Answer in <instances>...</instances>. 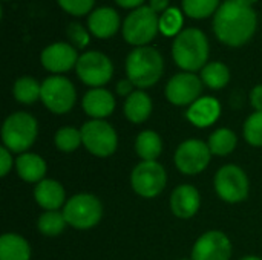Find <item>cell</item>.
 I'll use <instances>...</instances> for the list:
<instances>
[{"mask_svg": "<svg viewBox=\"0 0 262 260\" xmlns=\"http://www.w3.org/2000/svg\"><path fill=\"white\" fill-rule=\"evenodd\" d=\"M160 20L155 11L147 6L137 8L127 15L123 25L124 40L138 48L147 44L158 32Z\"/></svg>", "mask_w": 262, "mask_h": 260, "instance_id": "6", "label": "cell"}, {"mask_svg": "<svg viewBox=\"0 0 262 260\" xmlns=\"http://www.w3.org/2000/svg\"><path fill=\"white\" fill-rule=\"evenodd\" d=\"M134 83L127 78V80H121L118 84H117V92L120 93V95H123V97H129L130 93H134L135 90H134Z\"/></svg>", "mask_w": 262, "mask_h": 260, "instance_id": "37", "label": "cell"}, {"mask_svg": "<svg viewBox=\"0 0 262 260\" xmlns=\"http://www.w3.org/2000/svg\"><path fill=\"white\" fill-rule=\"evenodd\" d=\"M209 144L200 139H187L181 143L175 153V164L178 170L184 175H198L210 162Z\"/></svg>", "mask_w": 262, "mask_h": 260, "instance_id": "12", "label": "cell"}, {"mask_svg": "<svg viewBox=\"0 0 262 260\" xmlns=\"http://www.w3.org/2000/svg\"><path fill=\"white\" fill-rule=\"evenodd\" d=\"M181 260H187V259H181Z\"/></svg>", "mask_w": 262, "mask_h": 260, "instance_id": "42", "label": "cell"}, {"mask_svg": "<svg viewBox=\"0 0 262 260\" xmlns=\"http://www.w3.org/2000/svg\"><path fill=\"white\" fill-rule=\"evenodd\" d=\"M166 170L157 161H141L130 175L134 192L143 198H155L166 187Z\"/></svg>", "mask_w": 262, "mask_h": 260, "instance_id": "9", "label": "cell"}, {"mask_svg": "<svg viewBox=\"0 0 262 260\" xmlns=\"http://www.w3.org/2000/svg\"><path fill=\"white\" fill-rule=\"evenodd\" d=\"M150 112H152V101L147 93H144L143 90H135L127 97L124 103V115L130 123L140 124L146 121L150 116Z\"/></svg>", "mask_w": 262, "mask_h": 260, "instance_id": "22", "label": "cell"}, {"mask_svg": "<svg viewBox=\"0 0 262 260\" xmlns=\"http://www.w3.org/2000/svg\"><path fill=\"white\" fill-rule=\"evenodd\" d=\"M135 150L143 161H155L163 152V143L157 132L143 130L135 141Z\"/></svg>", "mask_w": 262, "mask_h": 260, "instance_id": "24", "label": "cell"}, {"mask_svg": "<svg viewBox=\"0 0 262 260\" xmlns=\"http://www.w3.org/2000/svg\"><path fill=\"white\" fill-rule=\"evenodd\" d=\"M64 219L68 225L78 228V230H88L97 225L103 215V207L98 198L89 193H80L72 196L63 208Z\"/></svg>", "mask_w": 262, "mask_h": 260, "instance_id": "5", "label": "cell"}, {"mask_svg": "<svg viewBox=\"0 0 262 260\" xmlns=\"http://www.w3.org/2000/svg\"><path fill=\"white\" fill-rule=\"evenodd\" d=\"M203 90V81L192 72L173 75L166 86V97L175 106L193 104Z\"/></svg>", "mask_w": 262, "mask_h": 260, "instance_id": "13", "label": "cell"}, {"mask_svg": "<svg viewBox=\"0 0 262 260\" xmlns=\"http://www.w3.org/2000/svg\"><path fill=\"white\" fill-rule=\"evenodd\" d=\"M81 138L83 146L92 155L100 158L111 156L118 146L115 129L103 120H92L84 123L81 127Z\"/></svg>", "mask_w": 262, "mask_h": 260, "instance_id": "7", "label": "cell"}, {"mask_svg": "<svg viewBox=\"0 0 262 260\" xmlns=\"http://www.w3.org/2000/svg\"><path fill=\"white\" fill-rule=\"evenodd\" d=\"M0 166H2V176H6L12 167V156L9 153V150L6 147L0 149Z\"/></svg>", "mask_w": 262, "mask_h": 260, "instance_id": "35", "label": "cell"}, {"mask_svg": "<svg viewBox=\"0 0 262 260\" xmlns=\"http://www.w3.org/2000/svg\"><path fill=\"white\" fill-rule=\"evenodd\" d=\"M149 8L152 11H155L157 14L158 12H164V11L169 9V0H150Z\"/></svg>", "mask_w": 262, "mask_h": 260, "instance_id": "38", "label": "cell"}, {"mask_svg": "<svg viewBox=\"0 0 262 260\" xmlns=\"http://www.w3.org/2000/svg\"><path fill=\"white\" fill-rule=\"evenodd\" d=\"M37 121L26 112H15L9 115L2 127V139L5 147L15 153H26V150L37 139Z\"/></svg>", "mask_w": 262, "mask_h": 260, "instance_id": "4", "label": "cell"}, {"mask_svg": "<svg viewBox=\"0 0 262 260\" xmlns=\"http://www.w3.org/2000/svg\"><path fill=\"white\" fill-rule=\"evenodd\" d=\"M181 25H183V17L177 8H169L160 17V31L164 35H175V34L181 32L180 31Z\"/></svg>", "mask_w": 262, "mask_h": 260, "instance_id": "32", "label": "cell"}, {"mask_svg": "<svg viewBox=\"0 0 262 260\" xmlns=\"http://www.w3.org/2000/svg\"><path fill=\"white\" fill-rule=\"evenodd\" d=\"M35 202L46 211L58 210L64 204V188L58 181L43 179L34 188Z\"/></svg>", "mask_w": 262, "mask_h": 260, "instance_id": "19", "label": "cell"}, {"mask_svg": "<svg viewBox=\"0 0 262 260\" xmlns=\"http://www.w3.org/2000/svg\"><path fill=\"white\" fill-rule=\"evenodd\" d=\"M18 176L26 182H40L46 173V162L35 153H21L15 159Z\"/></svg>", "mask_w": 262, "mask_h": 260, "instance_id": "21", "label": "cell"}, {"mask_svg": "<svg viewBox=\"0 0 262 260\" xmlns=\"http://www.w3.org/2000/svg\"><path fill=\"white\" fill-rule=\"evenodd\" d=\"M244 138L249 144L262 147V112L252 113L244 123Z\"/></svg>", "mask_w": 262, "mask_h": 260, "instance_id": "31", "label": "cell"}, {"mask_svg": "<svg viewBox=\"0 0 262 260\" xmlns=\"http://www.w3.org/2000/svg\"><path fill=\"white\" fill-rule=\"evenodd\" d=\"M75 69L80 80L94 89L106 84L114 74L112 61L104 54L97 51H89L78 57Z\"/></svg>", "mask_w": 262, "mask_h": 260, "instance_id": "11", "label": "cell"}, {"mask_svg": "<svg viewBox=\"0 0 262 260\" xmlns=\"http://www.w3.org/2000/svg\"><path fill=\"white\" fill-rule=\"evenodd\" d=\"M29 244L18 234L6 233L0 238V260H29Z\"/></svg>", "mask_w": 262, "mask_h": 260, "instance_id": "23", "label": "cell"}, {"mask_svg": "<svg viewBox=\"0 0 262 260\" xmlns=\"http://www.w3.org/2000/svg\"><path fill=\"white\" fill-rule=\"evenodd\" d=\"M241 260H262V259L256 257V256H247V257H243Z\"/></svg>", "mask_w": 262, "mask_h": 260, "instance_id": "40", "label": "cell"}, {"mask_svg": "<svg viewBox=\"0 0 262 260\" xmlns=\"http://www.w3.org/2000/svg\"><path fill=\"white\" fill-rule=\"evenodd\" d=\"M241 2H244L246 5H249V6H252V5H253V3H255L256 0H241Z\"/></svg>", "mask_w": 262, "mask_h": 260, "instance_id": "41", "label": "cell"}, {"mask_svg": "<svg viewBox=\"0 0 262 260\" xmlns=\"http://www.w3.org/2000/svg\"><path fill=\"white\" fill-rule=\"evenodd\" d=\"M89 29L98 38L112 37L120 28V17L115 9L103 6L95 9L89 17Z\"/></svg>", "mask_w": 262, "mask_h": 260, "instance_id": "20", "label": "cell"}, {"mask_svg": "<svg viewBox=\"0 0 262 260\" xmlns=\"http://www.w3.org/2000/svg\"><path fill=\"white\" fill-rule=\"evenodd\" d=\"M215 190L218 196L226 202H241L249 195V178L238 166H224L216 172Z\"/></svg>", "mask_w": 262, "mask_h": 260, "instance_id": "10", "label": "cell"}, {"mask_svg": "<svg viewBox=\"0 0 262 260\" xmlns=\"http://www.w3.org/2000/svg\"><path fill=\"white\" fill-rule=\"evenodd\" d=\"M250 103L256 112H262V84L255 86L250 93Z\"/></svg>", "mask_w": 262, "mask_h": 260, "instance_id": "36", "label": "cell"}, {"mask_svg": "<svg viewBox=\"0 0 262 260\" xmlns=\"http://www.w3.org/2000/svg\"><path fill=\"white\" fill-rule=\"evenodd\" d=\"M12 93L18 103L32 104L40 98L41 84H38L37 80H34L31 77H21L15 81V84L12 87Z\"/></svg>", "mask_w": 262, "mask_h": 260, "instance_id": "26", "label": "cell"}, {"mask_svg": "<svg viewBox=\"0 0 262 260\" xmlns=\"http://www.w3.org/2000/svg\"><path fill=\"white\" fill-rule=\"evenodd\" d=\"M232 244L223 231H207L193 245L192 260H230Z\"/></svg>", "mask_w": 262, "mask_h": 260, "instance_id": "14", "label": "cell"}, {"mask_svg": "<svg viewBox=\"0 0 262 260\" xmlns=\"http://www.w3.org/2000/svg\"><path fill=\"white\" fill-rule=\"evenodd\" d=\"M236 147V135L230 129H218L209 138V149L213 155L226 156Z\"/></svg>", "mask_w": 262, "mask_h": 260, "instance_id": "27", "label": "cell"}, {"mask_svg": "<svg viewBox=\"0 0 262 260\" xmlns=\"http://www.w3.org/2000/svg\"><path fill=\"white\" fill-rule=\"evenodd\" d=\"M95 0H58V5L72 15H84L91 11Z\"/></svg>", "mask_w": 262, "mask_h": 260, "instance_id": "33", "label": "cell"}, {"mask_svg": "<svg viewBox=\"0 0 262 260\" xmlns=\"http://www.w3.org/2000/svg\"><path fill=\"white\" fill-rule=\"evenodd\" d=\"M83 109L94 120H103L114 112L115 98L109 90L95 87L86 92V95L83 97Z\"/></svg>", "mask_w": 262, "mask_h": 260, "instance_id": "17", "label": "cell"}, {"mask_svg": "<svg viewBox=\"0 0 262 260\" xmlns=\"http://www.w3.org/2000/svg\"><path fill=\"white\" fill-rule=\"evenodd\" d=\"M68 225L66 219H64V215L63 211H45L40 218H38V222H37V227L40 230L41 234L45 236H49V238H54V236H58L64 227Z\"/></svg>", "mask_w": 262, "mask_h": 260, "instance_id": "28", "label": "cell"}, {"mask_svg": "<svg viewBox=\"0 0 262 260\" xmlns=\"http://www.w3.org/2000/svg\"><path fill=\"white\" fill-rule=\"evenodd\" d=\"M83 144L81 130H77L74 127H61L55 133V146L61 152H74Z\"/></svg>", "mask_w": 262, "mask_h": 260, "instance_id": "29", "label": "cell"}, {"mask_svg": "<svg viewBox=\"0 0 262 260\" xmlns=\"http://www.w3.org/2000/svg\"><path fill=\"white\" fill-rule=\"evenodd\" d=\"M172 55L175 63L187 72L203 69L209 57V43L206 35L195 28L181 31L173 41Z\"/></svg>", "mask_w": 262, "mask_h": 260, "instance_id": "2", "label": "cell"}, {"mask_svg": "<svg viewBox=\"0 0 262 260\" xmlns=\"http://www.w3.org/2000/svg\"><path fill=\"white\" fill-rule=\"evenodd\" d=\"M216 37L229 46H241L249 41L256 29V14L241 0H226L213 20Z\"/></svg>", "mask_w": 262, "mask_h": 260, "instance_id": "1", "label": "cell"}, {"mask_svg": "<svg viewBox=\"0 0 262 260\" xmlns=\"http://www.w3.org/2000/svg\"><path fill=\"white\" fill-rule=\"evenodd\" d=\"M126 72L137 87H150L163 74V57L150 46L135 48L126 60Z\"/></svg>", "mask_w": 262, "mask_h": 260, "instance_id": "3", "label": "cell"}, {"mask_svg": "<svg viewBox=\"0 0 262 260\" xmlns=\"http://www.w3.org/2000/svg\"><path fill=\"white\" fill-rule=\"evenodd\" d=\"M221 115V106L213 97L198 98L187 110V120L196 127H209Z\"/></svg>", "mask_w": 262, "mask_h": 260, "instance_id": "18", "label": "cell"}, {"mask_svg": "<svg viewBox=\"0 0 262 260\" xmlns=\"http://www.w3.org/2000/svg\"><path fill=\"white\" fill-rule=\"evenodd\" d=\"M75 89L72 83L60 75L46 78L41 83L40 100L54 113H68L75 104Z\"/></svg>", "mask_w": 262, "mask_h": 260, "instance_id": "8", "label": "cell"}, {"mask_svg": "<svg viewBox=\"0 0 262 260\" xmlns=\"http://www.w3.org/2000/svg\"><path fill=\"white\" fill-rule=\"evenodd\" d=\"M120 6H123V8H141V3L144 2V0H115Z\"/></svg>", "mask_w": 262, "mask_h": 260, "instance_id": "39", "label": "cell"}, {"mask_svg": "<svg viewBox=\"0 0 262 260\" xmlns=\"http://www.w3.org/2000/svg\"><path fill=\"white\" fill-rule=\"evenodd\" d=\"M229 80H230V70L224 63L213 61L206 64L201 70V81L210 89L215 90L223 89L224 86H227Z\"/></svg>", "mask_w": 262, "mask_h": 260, "instance_id": "25", "label": "cell"}, {"mask_svg": "<svg viewBox=\"0 0 262 260\" xmlns=\"http://www.w3.org/2000/svg\"><path fill=\"white\" fill-rule=\"evenodd\" d=\"M220 0H183L184 12L192 18H206L218 11Z\"/></svg>", "mask_w": 262, "mask_h": 260, "instance_id": "30", "label": "cell"}, {"mask_svg": "<svg viewBox=\"0 0 262 260\" xmlns=\"http://www.w3.org/2000/svg\"><path fill=\"white\" fill-rule=\"evenodd\" d=\"M68 37L71 43L75 44V48H84L89 43V35L86 29L80 23H75V21L68 26Z\"/></svg>", "mask_w": 262, "mask_h": 260, "instance_id": "34", "label": "cell"}, {"mask_svg": "<svg viewBox=\"0 0 262 260\" xmlns=\"http://www.w3.org/2000/svg\"><path fill=\"white\" fill-rule=\"evenodd\" d=\"M200 193L193 185H178L170 198V210L181 219H189L200 210Z\"/></svg>", "mask_w": 262, "mask_h": 260, "instance_id": "16", "label": "cell"}, {"mask_svg": "<svg viewBox=\"0 0 262 260\" xmlns=\"http://www.w3.org/2000/svg\"><path fill=\"white\" fill-rule=\"evenodd\" d=\"M77 51L68 43H54L41 52L43 67L54 74L68 72L69 69L77 66Z\"/></svg>", "mask_w": 262, "mask_h": 260, "instance_id": "15", "label": "cell"}]
</instances>
